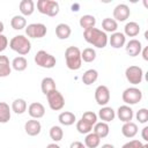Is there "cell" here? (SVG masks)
Returning <instances> with one entry per match:
<instances>
[{
    "mask_svg": "<svg viewBox=\"0 0 148 148\" xmlns=\"http://www.w3.org/2000/svg\"><path fill=\"white\" fill-rule=\"evenodd\" d=\"M83 38L87 43L90 45L97 47V49H104L108 45V35L97 28H90L87 30H83Z\"/></svg>",
    "mask_w": 148,
    "mask_h": 148,
    "instance_id": "cell-1",
    "label": "cell"
},
{
    "mask_svg": "<svg viewBox=\"0 0 148 148\" xmlns=\"http://www.w3.org/2000/svg\"><path fill=\"white\" fill-rule=\"evenodd\" d=\"M65 60L66 66L71 71H77L81 68L82 59H81V51L77 46H68L65 51Z\"/></svg>",
    "mask_w": 148,
    "mask_h": 148,
    "instance_id": "cell-2",
    "label": "cell"
},
{
    "mask_svg": "<svg viewBox=\"0 0 148 148\" xmlns=\"http://www.w3.org/2000/svg\"><path fill=\"white\" fill-rule=\"evenodd\" d=\"M9 47L23 57L30 52L31 43H30L29 38L25 37L24 35H16L9 40Z\"/></svg>",
    "mask_w": 148,
    "mask_h": 148,
    "instance_id": "cell-3",
    "label": "cell"
},
{
    "mask_svg": "<svg viewBox=\"0 0 148 148\" xmlns=\"http://www.w3.org/2000/svg\"><path fill=\"white\" fill-rule=\"evenodd\" d=\"M35 62L37 66L42 67V68H53L57 64V59L56 57H53L51 53L44 51V50H39L36 54H35V58H34Z\"/></svg>",
    "mask_w": 148,
    "mask_h": 148,
    "instance_id": "cell-4",
    "label": "cell"
},
{
    "mask_svg": "<svg viewBox=\"0 0 148 148\" xmlns=\"http://www.w3.org/2000/svg\"><path fill=\"white\" fill-rule=\"evenodd\" d=\"M37 9L40 14L53 17L59 13V3L54 0H38Z\"/></svg>",
    "mask_w": 148,
    "mask_h": 148,
    "instance_id": "cell-5",
    "label": "cell"
},
{
    "mask_svg": "<svg viewBox=\"0 0 148 148\" xmlns=\"http://www.w3.org/2000/svg\"><path fill=\"white\" fill-rule=\"evenodd\" d=\"M121 98L126 105H134L142 99V91L136 87H130L123 91Z\"/></svg>",
    "mask_w": 148,
    "mask_h": 148,
    "instance_id": "cell-6",
    "label": "cell"
},
{
    "mask_svg": "<svg viewBox=\"0 0 148 148\" xmlns=\"http://www.w3.org/2000/svg\"><path fill=\"white\" fill-rule=\"evenodd\" d=\"M46 98H47L50 109L53 111H59L65 106V98H64L62 94L57 89L49 92L46 95Z\"/></svg>",
    "mask_w": 148,
    "mask_h": 148,
    "instance_id": "cell-7",
    "label": "cell"
},
{
    "mask_svg": "<svg viewBox=\"0 0 148 148\" xmlns=\"http://www.w3.org/2000/svg\"><path fill=\"white\" fill-rule=\"evenodd\" d=\"M125 76H126V80L131 83V84H139L142 82V79H143V71L141 67L139 66H135V65H132V66H128L125 71Z\"/></svg>",
    "mask_w": 148,
    "mask_h": 148,
    "instance_id": "cell-8",
    "label": "cell"
},
{
    "mask_svg": "<svg viewBox=\"0 0 148 148\" xmlns=\"http://www.w3.org/2000/svg\"><path fill=\"white\" fill-rule=\"evenodd\" d=\"M46 32V25L43 23H31L25 27V35L30 38H43Z\"/></svg>",
    "mask_w": 148,
    "mask_h": 148,
    "instance_id": "cell-9",
    "label": "cell"
},
{
    "mask_svg": "<svg viewBox=\"0 0 148 148\" xmlns=\"http://www.w3.org/2000/svg\"><path fill=\"white\" fill-rule=\"evenodd\" d=\"M95 101L101 106H106L110 102V90L106 86L101 84L95 89Z\"/></svg>",
    "mask_w": 148,
    "mask_h": 148,
    "instance_id": "cell-10",
    "label": "cell"
},
{
    "mask_svg": "<svg viewBox=\"0 0 148 148\" xmlns=\"http://www.w3.org/2000/svg\"><path fill=\"white\" fill-rule=\"evenodd\" d=\"M131 15V9L126 3H119L113 9V20L117 22L126 21Z\"/></svg>",
    "mask_w": 148,
    "mask_h": 148,
    "instance_id": "cell-11",
    "label": "cell"
},
{
    "mask_svg": "<svg viewBox=\"0 0 148 148\" xmlns=\"http://www.w3.org/2000/svg\"><path fill=\"white\" fill-rule=\"evenodd\" d=\"M28 113L32 119H40L45 114V108L39 102H34L28 106Z\"/></svg>",
    "mask_w": 148,
    "mask_h": 148,
    "instance_id": "cell-12",
    "label": "cell"
},
{
    "mask_svg": "<svg viewBox=\"0 0 148 148\" xmlns=\"http://www.w3.org/2000/svg\"><path fill=\"white\" fill-rule=\"evenodd\" d=\"M126 53L130 56V57H136L141 53V50H142V44L139 39H130L127 43H126Z\"/></svg>",
    "mask_w": 148,
    "mask_h": 148,
    "instance_id": "cell-13",
    "label": "cell"
},
{
    "mask_svg": "<svg viewBox=\"0 0 148 148\" xmlns=\"http://www.w3.org/2000/svg\"><path fill=\"white\" fill-rule=\"evenodd\" d=\"M117 117L119 120H121L123 123H128V121H132L133 119V110L130 105H120L117 110Z\"/></svg>",
    "mask_w": 148,
    "mask_h": 148,
    "instance_id": "cell-14",
    "label": "cell"
},
{
    "mask_svg": "<svg viewBox=\"0 0 148 148\" xmlns=\"http://www.w3.org/2000/svg\"><path fill=\"white\" fill-rule=\"evenodd\" d=\"M24 131L30 136H36L42 131V125L37 119H30L24 124Z\"/></svg>",
    "mask_w": 148,
    "mask_h": 148,
    "instance_id": "cell-15",
    "label": "cell"
},
{
    "mask_svg": "<svg viewBox=\"0 0 148 148\" xmlns=\"http://www.w3.org/2000/svg\"><path fill=\"white\" fill-rule=\"evenodd\" d=\"M108 43H110V45L113 49H120L126 44V36L123 32H113L111 34V37L109 38Z\"/></svg>",
    "mask_w": 148,
    "mask_h": 148,
    "instance_id": "cell-16",
    "label": "cell"
},
{
    "mask_svg": "<svg viewBox=\"0 0 148 148\" xmlns=\"http://www.w3.org/2000/svg\"><path fill=\"white\" fill-rule=\"evenodd\" d=\"M97 117H99V119L102 121H104V123H110V121H112L114 119L116 111L110 106H102V109L98 111V116Z\"/></svg>",
    "mask_w": 148,
    "mask_h": 148,
    "instance_id": "cell-17",
    "label": "cell"
},
{
    "mask_svg": "<svg viewBox=\"0 0 148 148\" xmlns=\"http://www.w3.org/2000/svg\"><path fill=\"white\" fill-rule=\"evenodd\" d=\"M138 125L133 121H128V123H124L123 127H121V133L125 138H134L138 134Z\"/></svg>",
    "mask_w": 148,
    "mask_h": 148,
    "instance_id": "cell-18",
    "label": "cell"
},
{
    "mask_svg": "<svg viewBox=\"0 0 148 148\" xmlns=\"http://www.w3.org/2000/svg\"><path fill=\"white\" fill-rule=\"evenodd\" d=\"M22 16H30L35 12V2L32 0H22L18 5Z\"/></svg>",
    "mask_w": 148,
    "mask_h": 148,
    "instance_id": "cell-19",
    "label": "cell"
},
{
    "mask_svg": "<svg viewBox=\"0 0 148 148\" xmlns=\"http://www.w3.org/2000/svg\"><path fill=\"white\" fill-rule=\"evenodd\" d=\"M12 73V64L7 56H0V77H7Z\"/></svg>",
    "mask_w": 148,
    "mask_h": 148,
    "instance_id": "cell-20",
    "label": "cell"
},
{
    "mask_svg": "<svg viewBox=\"0 0 148 148\" xmlns=\"http://www.w3.org/2000/svg\"><path fill=\"white\" fill-rule=\"evenodd\" d=\"M109 132H110V127H109L108 123L99 121V123H96V124L94 125V133H95L99 139L106 138V136L109 135Z\"/></svg>",
    "mask_w": 148,
    "mask_h": 148,
    "instance_id": "cell-21",
    "label": "cell"
},
{
    "mask_svg": "<svg viewBox=\"0 0 148 148\" xmlns=\"http://www.w3.org/2000/svg\"><path fill=\"white\" fill-rule=\"evenodd\" d=\"M72 34V29L66 23H59L56 27V36L59 39H67Z\"/></svg>",
    "mask_w": 148,
    "mask_h": 148,
    "instance_id": "cell-22",
    "label": "cell"
},
{
    "mask_svg": "<svg viewBox=\"0 0 148 148\" xmlns=\"http://www.w3.org/2000/svg\"><path fill=\"white\" fill-rule=\"evenodd\" d=\"M58 120L64 126H71L76 121V117H75V114L73 112L64 111L58 116Z\"/></svg>",
    "mask_w": 148,
    "mask_h": 148,
    "instance_id": "cell-23",
    "label": "cell"
},
{
    "mask_svg": "<svg viewBox=\"0 0 148 148\" xmlns=\"http://www.w3.org/2000/svg\"><path fill=\"white\" fill-rule=\"evenodd\" d=\"M139 32H140V25H139V23H136L134 21L127 22L124 27V35L125 36L135 37L139 35Z\"/></svg>",
    "mask_w": 148,
    "mask_h": 148,
    "instance_id": "cell-24",
    "label": "cell"
},
{
    "mask_svg": "<svg viewBox=\"0 0 148 148\" xmlns=\"http://www.w3.org/2000/svg\"><path fill=\"white\" fill-rule=\"evenodd\" d=\"M97 79H98V72L96 69H92V68L86 71L82 75V82L86 86H90V84L95 83L97 81Z\"/></svg>",
    "mask_w": 148,
    "mask_h": 148,
    "instance_id": "cell-25",
    "label": "cell"
},
{
    "mask_svg": "<svg viewBox=\"0 0 148 148\" xmlns=\"http://www.w3.org/2000/svg\"><path fill=\"white\" fill-rule=\"evenodd\" d=\"M40 89H42V92L46 96L49 92H51V91L57 89L56 88V81L52 77H49V76L44 77L42 80V82H40Z\"/></svg>",
    "mask_w": 148,
    "mask_h": 148,
    "instance_id": "cell-26",
    "label": "cell"
},
{
    "mask_svg": "<svg viewBox=\"0 0 148 148\" xmlns=\"http://www.w3.org/2000/svg\"><path fill=\"white\" fill-rule=\"evenodd\" d=\"M79 24L81 28H83V30H87V29H90V28H95V24H96V18L95 16L92 15H82L80 17V21H79Z\"/></svg>",
    "mask_w": 148,
    "mask_h": 148,
    "instance_id": "cell-27",
    "label": "cell"
},
{
    "mask_svg": "<svg viewBox=\"0 0 148 148\" xmlns=\"http://www.w3.org/2000/svg\"><path fill=\"white\" fill-rule=\"evenodd\" d=\"M10 64H12V68L15 69L16 72H23L28 67V60L22 56L14 58Z\"/></svg>",
    "mask_w": 148,
    "mask_h": 148,
    "instance_id": "cell-28",
    "label": "cell"
},
{
    "mask_svg": "<svg viewBox=\"0 0 148 148\" xmlns=\"http://www.w3.org/2000/svg\"><path fill=\"white\" fill-rule=\"evenodd\" d=\"M102 28H103V31L106 34V32H116V30L118 29V22L114 21L113 18L111 17H105L103 21H102Z\"/></svg>",
    "mask_w": 148,
    "mask_h": 148,
    "instance_id": "cell-29",
    "label": "cell"
},
{
    "mask_svg": "<svg viewBox=\"0 0 148 148\" xmlns=\"http://www.w3.org/2000/svg\"><path fill=\"white\" fill-rule=\"evenodd\" d=\"M10 111L12 109L6 102H0V123L6 124L10 120Z\"/></svg>",
    "mask_w": 148,
    "mask_h": 148,
    "instance_id": "cell-30",
    "label": "cell"
},
{
    "mask_svg": "<svg viewBox=\"0 0 148 148\" xmlns=\"http://www.w3.org/2000/svg\"><path fill=\"white\" fill-rule=\"evenodd\" d=\"M10 25L14 30H22L27 27V20L22 15H14L10 20Z\"/></svg>",
    "mask_w": 148,
    "mask_h": 148,
    "instance_id": "cell-31",
    "label": "cell"
},
{
    "mask_svg": "<svg viewBox=\"0 0 148 148\" xmlns=\"http://www.w3.org/2000/svg\"><path fill=\"white\" fill-rule=\"evenodd\" d=\"M12 111H14L16 114H22L27 111V102L23 98H16L12 103Z\"/></svg>",
    "mask_w": 148,
    "mask_h": 148,
    "instance_id": "cell-32",
    "label": "cell"
},
{
    "mask_svg": "<svg viewBox=\"0 0 148 148\" xmlns=\"http://www.w3.org/2000/svg\"><path fill=\"white\" fill-rule=\"evenodd\" d=\"M99 143H101V139L94 132L88 133L84 138V146L87 148H97Z\"/></svg>",
    "mask_w": 148,
    "mask_h": 148,
    "instance_id": "cell-33",
    "label": "cell"
},
{
    "mask_svg": "<svg viewBox=\"0 0 148 148\" xmlns=\"http://www.w3.org/2000/svg\"><path fill=\"white\" fill-rule=\"evenodd\" d=\"M81 59L84 62H92L96 59V51L92 47H86L81 52Z\"/></svg>",
    "mask_w": 148,
    "mask_h": 148,
    "instance_id": "cell-34",
    "label": "cell"
},
{
    "mask_svg": "<svg viewBox=\"0 0 148 148\" xmlns=\"http://www.w3.org/2000/svg\"><path fill=\"white\" fill-rule=\"evenodd\" d=\"M50 138L54 141V142H59L60 140H62L64 138V131L60 126H52L50 128Z\"/></svg>",
    "mask_w": 148,
    "mask_h": 148,
    "instance_id": "cell-35",
    "label": "cell"
},
{
    "mask_svg": "<svg viewBox=\"0 0 148 148\" xmlns=\"http://www.w3.org/2000/svg\"><path fill=\"white\" fill-rule=\"evenodd\" d=\"M76 130L81 134H88L92 131V126L90 124H88L87 121H84L83 119H80L76 123Z\"/></svg>",
    "mask_w": 148,
    "mask_h": 148,
    "instance_id": "cell-36",
    "label": "cell"
},
{
    "mask_svg": "<svg viewBox=\"0 0 148 148\" xmlns=\"http://www.w3.org/2000/svg\"><path fill=\"white\" fill-rule=\"evenodd\" d=\"M81 119H83L84 121H87L88 124H90L91 126H94L96 123H97V114L92 111H87L82 114Z\"/></svg>",
    "mask_w": 148,
    "mask_h": 148,
    "instance_id": "cell-37",
    "label": "cell"
},
{
    "mask_svg": "<svg viewBox=\"0 0 148 148\" xmlns=\"http://www.w3.org/2000/svg\"><path fill=\"white\" fill-rule=\"evenodd\" d=\"M135 118H136V120H139L140 124H146V123L148 121V110L145 109V108L140 109V110L136 112Z\"/></svg>",
    "mask_w": 148,
    "mask_h": 148,
    "instance_id": "cell-38",
    "label": "cell"
},
{
    "mask_svg": "<svg viewBox=\"0 0 148 148\" xmlns=\"http://www.w3.org/2000/svg\"><path fill=\"white\" fill-rule=\"evenodd\" d=\"M146 143L143 145L140 140H131L128 142H126L121 148H145Z\"/></svg>",
    "mask_w": 148,
    "mask_h": 148,
    "instance_id": "cell-39",
    "label": "cell"
},
{
    "mask_svg": "<svg viewBox=\"0 0 148 148\" xmlns=\"http://www.w3.org/2000/svg\"><path fill=\"white\" fill-rule=\"evenodd\" d=\"M8 46V38L5 36V35H0V53L2 51H5Z\"/></svg>",
    "mask_w": 148,
    "mask_h": 148,
    "instance_id": "cell-40",
    "label": "cell"
},
{
    "mask_svg": "<svg viewBox=\"0 0 148 148\" xmlns=\"http://www.w3.org/2000/svg\"><path fill=\"white\" fill-rule=\"evenodd\" d=\"M69 148H87L84 146V143H82L81 141H73L71 145H69Z\"/></svg>",
    "mask_w": 148,
    "mask_h": 148,
    "instance_id": "cell-41",
    "label": "cell"
},
{
    "mask_svg": "<svg viewBox=\"0 0 148 148\" xmlns=\"http://www.w3.org/2000/svg\"><path fill=\"white\" fill-rule=\"evenodd\" d=\"M141 136L145 141H148V126H145L142 128V132H141Z\"/></svg>",
    "mask_w": 148,
    "mask_h": 148,
    "instance_id": "cell-42",
    "label": "cell"
},
{
    "mask_svg": "<svg viewBox=\"0 0 148 148\" xmlns=\"http://www.w3.org/2000/svg\"><path fill=\"white\" fill-rule=\"evenodd\" d=\"M141 53H142V58H143V60H148V47L147 46H145V47H142V50H141Z\"/></svg>",
    "mask_w": 148,
    "mask_h": 148,
    "instance_id": "cell-43",
    "label": "cell"
},
{
    "mask_svg": "<svg viewBox=\"0 0 148 148\" xmlns=\"http://www.w3.org/2000/svg\"><path fill=\"white\" fill-rule=\"evenodd\" d=\"M46 148H60V146L57 145L56 142H53V143H49V145L46 146Z\"/></svg>",
    "mask_w": 148,
    "mask_h": 148,
    "instance_id": "cell-44",
    "label": "cell"
},
{
    "mask_svg": "<svg viewBox=\"0 0 148 148\" xmlns=\"http://www.w3.org/2000/svg\"><path fill=\"white\" fill-rule=\"evenodd\" d=\"M101 148H114V146L111 143H104V145H102Z\"/></svg>",
    "mask_w": 148,
    "mask_h": 148,
    "instance_id": "cell-45",
    "label": "cell"
},
{
    "mask_svg": "<svg viewBox=\"0 0 148 148\" xmlns=\"http://www.w3.org/2000/svg\"><path fill=\"white\" fill-rule=\"evenodd\" d=\"M3 29H5V25H3V22H2V21H0V35L2 34V31H3Z\"/></svg>",
    "mask_w": 148,
    "mask_h": 148,
    "instance_id": "cell-46",
    "label": "cell"
}]
</instances>
